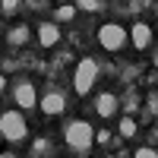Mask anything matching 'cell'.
<instances>
[{
    "label": "cell",
    "mask_w": 158,
    "mask_h": 158,
    "mask_svg": "<svg viewBox=\"0 0 158 158\" xmlns=\"http://www.w3.org/2000/svg\"><path fill=\"white\" fill-rule=\"evenodd\" d=\"M57 41H60V22L48 19V22L38 25V44H41V48H54Z\"/></svg>",
    "instance_id": "cell-9"
},
{
    "label": "cell",
    "mask_w": 158,
    "mask_h": 158,
    "mask_svg": "<svg viewBox=\"0 0 158 158\" xmlns=\"http://www.w3.org/2000/svg\"><path fill=\"white\" fill-rule=\"evenodd\" d=\"M0 136H3L6 142H22L25 136H29V120H25L22 108L0 114Z\"/></svg>",
    "instance_id": "cell-2"
},
{
    "label": "cell",
    "mask_w": 158,
    "mask_h": 158,
    "mask_svg": "<svg viewBox=\"0 0 158 158\" xmlns=\"http://www.w3.org/2000/svg\"><path fill=\"white\" fill-rule=\"evenodd\" d=\"M29 155H51V142L48 139H35V146L29 149Z\"/></svg>",
    "instance_id": "cell-13"
},
{
    "label": "cell",
    "mask_w": 158,
    "mask_h": 158,
    "mask_svg": "<svg viewBox=\"0 0 158 158\" xmlns=\"http://www.w3.org/2000/svg\"><path fill=\"white\" fill-rule=\"evenodd\" d=\"M63 142H67L70 152L89 155L92 146H95V130H92L89 120H70L67 127H63Z\"/></svg>",
    "instance_id": "cell-1"
},
{
    "label": "cell",
    "mask_w": 158,
    "mask_h": 158,
    "mask_svg": "<svg viewBox=\"0 0 158 158\" xmlns=\"http://www.w3.org/2000/svg\"><path fill=\"white\" fill-rule=\"evenodd\" d=\"M38 108H41L48 117H60L67 111V95L60 89H48L44 95H38Z\"/></svg>",
    "instance_id": "cell-5"
},
{
    "label": "cell",
    "mask_w": 158,
    "mask_h": 158,
    "mask_svg": "<svg viewBox=\"0 0 158 158\" xmlns=\"http://www.w3.org/2000/svg\"><path fill=\"white\" fill-rule=\"evenodd\" d=\"M95 79H98V60L95 57H82L76 63V70H73V89H76V95H89L92 85H95Z\"/></svg>",
    "instance_id": "cell-3"
},
{
    "label": "cell",
    "mask_w": 158,
    "mask_h": 158,
    "mask_svg": "<svg viewBox=\"0 0 158 158\" xmlns=\"http://www.w3.org/2000/svg\"><path fill=\"white\" fill-rule=\"evenodd\" d=\"M6 89V73H0V92Z\"/></svg>",
    "instance_id": "cell-19"
},
{
    "label": "cell",
    "mask_w": 158,
    "mask_h": 158,
    "mask_svg": "<svg viewBox=\"0 0 158 158\" xmlns=\"http://www.w3.org/2000/svg\"><path fill=\"white\" fill-rule=\"evenodd\" d=\"M13 101H16V108H22V111L38 108V89L32 82H25V79H19V82L13 85Z\"/></svg>",
    "instance_id": "cell-6"
},
{
    "label": "cell",
    "mask_w": 158,
    "mask_h": 158,
    "mask_svg": "<svg viewBox=\"0 0 158 158\" xmlns=\"http://www.w3.org/2000/svg\"><path fill=\"white\" fill-rule=\"evenodd\" d=\"M127 38H130V32L123 29L120 22H104L101 29H98V44L108 51V54L123 51V48H127Z\"/></svg>",
    "instance_id": "cell-4"
},
{
    "label": "cell",
    "mask_w": 158,
    "mask_h": 158,
    "mask_svg": "<svg viewBox=\"0 0 158 158\" xmlns=\"http://www.w3.org/2000/svg\"><path fill=\"white\" fill-rule=\"evenodd\" d=\"M70 19H76V6H70V3L54 13V22H70Z\"/></svg>",
    "instance_id": "cell-12"
},
{
    "label": "cell",
    "mask_w": 158,
    "mask_h": 158,
    "mask_svg": "<svg viewBox=\"0 0 158 158\" xmlns=\"http://www.w3.org/2000/svg\"><path fill=\"white\" fill-rule=\"evenodd\" d=\"M117 108H120V98H117L114 92H101V95L95 98V114L104 117V120H111V117L117 114Z\"/></svg>",
    "instance_id": "cell-8"
},
{
    "label": "cell",
    "mask_w": 158,
    "mask_h": 158,
    "mask_svg": "<svg viewBox=\"0 0 158 158\" xmlns=\"http://www.w3.org/2000/svg\"><path fill=\"white\" fill-rule=\"evenodd\" d=\"M16 10H19V0H0V13L3 16H16Z\"/></svg>",
    "instance_id": "cell-14"
},
{
    "label": "cell",
    "mask_w": 158,
    "mask_h": 158,
    "mask_svg": "<svg viewBox=\"0 0 158 158\" xmlns=\"http://www.w3.org/2000/svg\"><path fill=\"white\" fill-rule=\"evenodd\" d=\"M152 25L149 22H133V29H130V41H133L136 51H149L152 48Z\"/></svg>",
    "instance_id": "cell-7"
},
{
    "label": "cell",
    "mask_w": 158,
    "mask_h": 158,
    "mask_svg": "<svg viewBox=\"0 0 158 158\" xmlns=\"http://www.w3.org/2000/svg\"><path fill=\"white\" fill-rule=\"evenodd\" d=\"M95 142H101V146H104V142H111V133H108V130H101V133H95Z\"/></svg>",
    "instance_id": "cell-18"
},
{
    "label": "cell",
    "mask_w": 158,
    "mask_h": 158,
    "mask_svg": "<svg viewBox=\"0 0 158 158\" xmlns=\"http://www.w3.org/2000/svg\"><path fill=\"white\" fill-rule=\"evenodd\" d=\"M76 3H79V6H82V10H89V13L101 6V3H98V0H76Z\"/></svg>",
    "instance_id": "cell-17"
},
{
    "label": "cell",
    "mask_w": 158,
    "mask_h": 158,
    "mask_svg": "<svg viewBox=\"0 0 158 158\" xmlns=\"http://www.w3.org/2000/svg\"><path fill=\"white\" fill-rule=\"evenodd\" d=\"M25 41H29V29H25V25H19V29H13V32L6 35V44H10V48H22Z\"/></svg>",
    "instance_id": "cell-10"
},
{
    "label": "cell",
    "mask_w": 158,
    "mask_h": 158,
    "mask_svg": "<svg viewBox=\"0 0 158 158\" xmlns=\"http://www.w3.org/2000/svg\"><path fill=\"white\" fill-rule=\"evenodd\" d=\"M117 130H120V136H127V139H130V136H136V130H139V127H136L133 117L127 114V117H120V127H117Z\"/></svg>",
    "instance_id": "cell-11"
},
{
    "label": "cell",
    "mask_w": 158,
    "mask_h": 158,
    "mask_svg": "<svg viewBox=\"0 0 158 158\" xmlns=\"http://www.w3.org/2000/svg\"><path fill=\"white\" fill-rule=\"evenodd\" d=\"M29 3H44V0H29Z\"/></svg>",
    "instance_id": "cell-20"
},
{
    "label": "cell",
    "mask_w": 158,
    "mask_h": 158,
    "mask_svg": "<svg viewBox=\"0 0 158 158\" xmlns=\"http://www.w3.org/2000/svg\"><path fill=\"white\" fill-rule=\"evenodd\" d=\"M136 158H158V149H152V146H142V149H136Z\"/></svg>",
    "instance_id": "cell-15"
},
{
    "label": "cell",
    "mask_w": 158,
    "mask_h": 158,
    "mask_svg": "<svg viewBox=\"0 0 158 158\" xmlns=\"http://www.w3.org/2000/svg\"><path fill=\"white\" fill-rule=\"evenodd\" d=\"M123 104H127V111H136V108H139V95H136V92H133V95H127Z\"/></svg>",
    "instance_id": "cell-16"
}]
</instances>
